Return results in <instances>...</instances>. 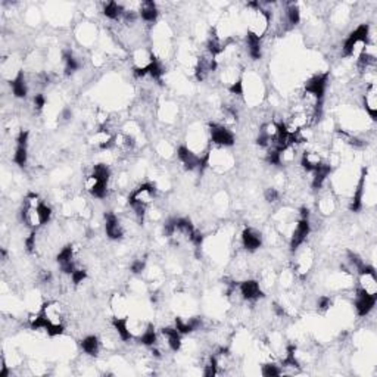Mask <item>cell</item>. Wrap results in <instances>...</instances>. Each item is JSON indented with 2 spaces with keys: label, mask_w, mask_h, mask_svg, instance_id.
Masks as SVG:
<instances>
[{
  "label": "cell",
  "mask_w": 377,
  "mask_h": 377,
  "mask_svg": "<svg viewBox=\"0 0 377 377\" xmlns=\"http://www.w3.org/2000/svg\"><path fill=\"white\" fill-rule=\"evenodd\" d=\"M140 16L143 21L146 22H154L158 18V7L157 4L152 0L148 1H142L140 3V10H139Z\"/></svg>",
  "instance_id": "cell-17"
},
{
  "label": "cell",
  "mask_w": 377,
  "mask_h": 377,
  "mask_svg": "<svg viewBox=\"0 0 377 377\" xmlns=\"http://www.w3.org/2000/svg\"><path fill=\"white\" fill-rule=\"evenodd\" d=\"M265 199L268 200V202H277L279 199H280V193H279V190L274 188H270L265 190Z\"/></svg>",
  "instance_id": "cell-30"
},
{
  "label": "cell",
  "mask_w": 377,
  "mask_h": 377,
  "mask_svg": "<svg viewBox=\"0 0 377 377\" xmlns=\"http://www.w3.org/2000/svg\"><path fill=\"white\" fill-rule=\"evenodd\" d=\"M261 373H262V376L265 377H274V376H280L283 373V370L279 367V366H276V364H264L262 366V369H261Z\"/></svg>",
  "instance_id": "cell-27"
},
{
  "label": "cell",
  "mask_w": 377,
  "mask_h": 377,
  "mask_svg": "<svg viewBox=\"0 0 377 377\" xmlns=\"http://www.w3.org/2000/svg\"><path fill=\"white\" fill-rule=\"evenodd\" d=\"M162 336L167 341V345L170 346L173 351H179L182 346V333L177 330V327H164L161 330Z\"/></svg>",
  "instance_id": "cell-14"
},
{
  "label": "cell",
  "mask_w": 377,
  "mask_h": 377,
  "mask_svg": "<svg viewBox=\"0 0 377 377\" xmlns=\"http://www.w3.org/2000/svg\"><path fill=\"white\" fill-rule=\"evenodd\" d=\"M358 276H360V289L364 290L369 295H377V279L375 267L372 265H364L361 270H358Z\"/></svg>",
  "instance_id": "cell-2"
},
{
  "label": "cell",
  "mask_w": 377,
  "mask_h": 377,
  "mask_svg": "<svg viewBox=\"0 0 377 377\" xmlns=\"http://www.w3.org/2000/svg\"><path fill=\"white\" fill-rule=\"evenodd\" d=\"M145 265H146V262H145L143 259H136V261L131 264V271H133L134 274H140L142 271H145Z\"/></svg>",
  "instance_id": "cell-33"
},
{
  "label": "cell",
  "mask_w": 377,
  "mask_h": 377,
  "mask_svg": "<svg viewBox=\"0 0 377 377\" xmlns=\"http://www.w3.org/2000/svg\"><path fill=\"white\" fill-rule=\"evenodd\" d=\"M228 90H230V93L234 94V96H242L243 94V83L240 80H237L236 83H233L231 86H228Z\"/></svg>",
  "instance_id": "cell-32"
},
{
  "label": "cell",
  "mask_w": 377,
  "mask_h": 377,
  "mask_svg": "<svg viewBox=\"0 0 377 377\" xmlns=\"http://www.w3.org/2000/svg\"><path fill=\"white\" fill-rule=\"evenodd\" d=\"M376 305V296L366 293L364 290L358 289L357 295H355V308L360 317H366L372 313V310Z\"/></svg>",
  "instance_id": "cell-4"
},
{
  "label": "cell",
  "mask_w": 377,
  "mask_h": 377,
  "mask_svg": "<svg viewBox=\"0 0 377 377\" xmlns=\"http://www.w3.org/2000/svg\"><path fill=\"white\" fill-rule=\"evenodd\" d=\"M123 4L121 3H117V1H109L105 4L103 7V13L109 18V19H118L120 16H123Z\"/></svg>",
  "instance_id": "cell-21"
},
{
  "label": "cell",
  "mask_w": 377,
  "mask_h": 377,
  "mask_svg": "<svg viewBox=\"0 0 377 377\" xmlns=\"http://www.w3.org/2000/svg\"><path fill=\"white\" fill-rule=\"evenodd\" d=\"M154 196H155V186L152 185H142L139 188H136L128 202L130 203H139V205H143V206H148L149 203H152L154 200Z\"/></svg>",
  "instance_id": "cell-5"
},
{
  "label": "cell",
  "mask_w": 377,
  "mask_h": 377,
  "mask_svg": "<svg viewBox=\"0 0 377 377\" xmlns=\"http://www.w3.org/2000/svg\"><path fill=\"white\" fill-rule=\"evenodd\" d=\"M38 214H40V220H41V224H47L50 221V217H52V209L50 206H47L44 202L38 206Z\"/></svg>",
  "instance_id": "cell-28"
},
{
  "label": "cell",
  "mask_w": 377,
  "mask_h": 377,
  "mask_svg": "<svg viewBox=\"0 0 377 377\" xmlns=\"http://www.w3.org/2000/svg\"><path fill=\"white\" fill-rule=\"evenodd\" d=\"M58 264L61 265V270H62L65 274H72V271L75 270V264H74V249L71 245L65 246L62 251L58 253Z\"/></svg>",
  "instance_id": "cell-12"
},
{
  "label": "cell",
  "mask_w": 377,
  "mask_h": 377,
  "mask_svg": "<svg viewBox=\"0 0 377 377\" xmlns=\"http://www.w3.org/2000/svg\"><path fill=\"white\" fill-rule=\"evenodd\" d=\"M112 326L115 327V330L118 332V335H120V338L123 341L131 339V333L128 330V320H127V317H114Z\"/></svg>",
  "instance_id": "cell-19"
},
{
  "label": "cell",
  "mask_w": 377,
  "mask_h": 377,
  "mask_svg": "<svg viewBox=\"0 0 377 377\" xmlns=\"http://www.w3.org/2000/svg\"><path fill=\"white\" fill-rule=\"evenodd\" d=\"M63 62H65V74H72V72H75L78 68H80V63L78 61L72 56V53H69V52H66L65 55H63Z\"/></svg>",
  "instance_id": "cell-24"
},
{
  "label": "cell",
  "mask_w": 377,
  "mask_h": 377,
  "mask_svg": "<svg viewBox=\"0 0 377 377\" xmlns=\"http://www.w3.org/2000/svg\"><path fill=\"white\" fill-rule=\"evenodd\" d=\"M27 158H28V154H27V146H16L15 149V155H13V162L19 167H25L27 164Z\"/></svg>",
  "instance_id": "cell-26"
},
{
  "label": "cell",
  "mask_w": 377,
  "mask_h": 377,
  "mask_svg": "<svg viewBox=\"0 0 377 377\" xmlns=\"http://www.w3.org/2000/svg\"><path fill=\"white\" fill-rule=\"evenodd\" d=\"M209 133H211V140L222 148H228L234 145V134L225 128L224 126H218V124H211L209 127Z\"/></svg>",
  "instance_id": "cell-3"
},
{
  "label": "cell",
  "mask_w": 377,
  "mask_h": 377,
  "mask_svg": "<svg viewBox=\"0 0 377 377\" xmlns=\"http://www.w3.org/2000/svg\"><path fill=\"white\" fill-rule=\"evenodd\" d=\"M246 46L249 50L252 59H259L261 58V38L256 37L255 34L248 32L246 34Z\"/></svg>",
  "instance_id": "cell-18"
},
{
  "label": "cell",
  "mask_w": 377,
  "mask_h": 377,
  "mask_svg": "<svg viewBox=\"0 0 377 377\" xmlns=\"http://www.w3.org/2000/svg\"><path fill=\"white\" fill-rule=\"evenodd\" d=\"M41 314L50 324H62L63 311L59 302H46L41 308Z\"/></svg>",
  "instance_id": "cell-9"
},
{
  "label": "cell",
  "mask_w": 377,
  "mask_h": 377,
  "mask_svg": "<svg viewBox=\"0 0 377 377\" xmlns=\"http://www.w3.org/2000/svg\"><path fill=\"white\" fill-rule=\"evenodd\" d=\"M105 231H106V236L112 240H118L124 236L123 224L112 212L105 214Z\"/></svg>",
  "instance_id": "cell-7"
},
{
  "label": "cell",
  "mask_w": 377,
  "mask_h": 377,
  "mask_svg": "<svg viewBox=\"0 0 377 377\" xmlns=\"http://www.w3.org/2000/svg\"><path fill=\"white\" fill-rule=\"evenodd\" d=\"M25 248L30 253L34 252V249H35V231H31L30 236L25 239Z\"/></svg>",
  "instance_id": "cell-34"
},
{
  "label": "cell",
  "mask_w": 377,
  "mask_h": 377,
  "mask_svg": "<svg viewBox=\"0 0 377 377\" xmlns=\"http://www.w3.org/2000/svg\"><path fill=\"white\" fill-rule=\"evenodd\" d=\"M16 143L18 146H27L28 143V131H21L16 137Z\"/></svg>",
  "instance_id": "cell-35"
},
{
  "label": "cell",
  "mask_w": 377,
  "mask_h": 377,
  "mask_svg": "<svg viewBox=\"0 0 377 377\" xmlns=\"http://www.w3.org/2000/svg\"><path fill=\"white\" fill-rule=\"evenodd\" d=\"M323 158L318 152H305L302 158H301V165L304 170H307L308 173L315 171L321 164H323Z\"/></svg>",
  "instance_id": "cell-15"
},
{
  "label": "cell",
  "mask_w": 377,
  "mask_h": 377,
  "mask_svg": "<svg viewBox=\"0 0 377 377\" xmlns=\"http://www.w3.org/2000/svg\"><path fill=\"white\" fill-rule=\"evenodd\" d=\"M10 87H12V92L16 97H25L27 93H28V86H27V81H25V75L22 71H19L15 78L10 80Z\"/></svg>",
  "instance_id": "cell-16"
},
{
  "label": "cell",
  "mask_w": 377,
  "mask_h": 377,
  "mask_svg": "<svg viewBox=\"0 0 377 377\" xmlns=\"http://www.w3.org/2000/svg\"><path fill=\"white\" fill-rule=\"evenodd\" d=\"M44 105H46L44 96H43V94H35V96H34V106L40 111V109H43Z\"/></svg>",
  "instance_id": "cell-36"
},
{
  "label": "cell",
  "mask_w": 377,
  "mask_h": 377,
  "mask_svg": "<svg viewBox=\"0 0 377 377\" xmlns=\"http://www.w3.org/2000/svg\"><path fill=\"white\" fill-rule=\"evenodd\" d=\"M284 15H286V22L290 25H296L301 21V10L296 3H289Z\"/></svg>",
  "instance_id": "cell-22"
},
{
  "label": "cell",
  "mask_w": 377,
  "mask_h": 377,
  "mask_svg": "<svg viewBox=\"0 0 377 377\" xmlns=\"http://www.w3.org/2000/svg\"><path fill=\"white\" fill-rule=\"evenodd\" d=\"M310 231H311V225L308 218H301L298 221L290 233V249L293 252L298 251L299 246L304 245V242L307 240Z\"/></svg>",
  "instance_id": "cell-1"
},
{
  "label": "cell",
  "mask_w": 377,
  "mask_h": 377,
  "mask_svg": "<svg viewBox=\"0 0 377 377\" xmlns=\"http://www.w3.org/2000/svg\"><path fill=\"white\" fill-rule=\"evenodd\" d=\"M364 106L367 114L370 115V118L373 121L377 120V89L376 83H372L367 86L366 94H364Z\"/></svg>",
  "instance_id": "cell-10"
},
{
  "label": "cell",
  "mask_w": 377,
  "mask_h": 377,
  "mask_svg": "<svg viewBox=\"0 0 377 377\" xmlns=\"http://www.w3.org/2000/svg\"><path fill=\"white\" fill-rule=\"evenodd\" d=\"M327 78H329V74H318V75H314V77L305 84V93L314 96L315 99H318V100H323V96H324L326 87H327Z\"/></svg>",
  "instance_id": "cell-6"
},
{
  "label": "cell",
  "mask_w": 377,
  "mask_h": 377,
  "mask_svg": "<svg viewBox=\"0 0 377 377\" xmlns=\"http://www.w3.org/2000/svg\"><path fill=\"white\" fill-rule=\"evenodd\" d=\"M139 341H140V344H143V345L146 346H154L157 345V333H155V327H154V324H151L149 323V326H148V329H146V332L139 338Z\"/></svg>",
  "instance_id": "cell-23"
},
{
  "label": "cell",
  "mask_w": 377,
  "mask_h": 377,
  "mask_svg": "<svg viewBox=\"0 0 377 377\" xmlns=\"http://www.w3.org/2000/svg\"><path fill=\"white\" fill-rule=\"evenodd\" d=\"M84 188H86V190L89 193H92L94 197H97V199H103L106 196V193H108V183L103 182V180H100V179H97L94 174L86 177Z\"/></svg>",
  "instance_id": "cell-8"
},
{
  "label": "cell",
  "mask_w": 377,
  "mask_h": 377,
  "mask_svg": "<svg viewBox=\"0 0 377 377\" xmlns=\"http://www.w3.org/2000/svg\"><path fill=\"white\" fill-rule=\"evenodd\" d=\"M239 292H240L242 298L246 299V301H256L261 296H264L262 290L259 287V283L256 282V280H245V282H242L239 284Z\"/></svg>",
  "instance_id": "cell-11"
},
{
  "label": "cell",
  "mask_w": 377,
  "mask_h": 377,
  "mask_svg": "<svg viewBox=\"0 0 377 377\" xmlns=\"http://www.w3.org/2000/svg\"><path fill=\"white\" fill-rule=\"evenodd\" d=\"M317 307L320 311H327L332 307V299L329 296H321L317 302Z\"/></svg>",
  "instance_id": "cell-31"
},
{
  "label": "cell",
  "mask_w": 377,
  "mask_h": 377,
  "mask_svg": "<svg viewBox=\"0 0 377 377\" xmlns=\"http://www.w3.org/2000/svg\"><path fill=\"white\" fill-rule=\"evenodd\" d=\"M242 243H243V248H245L246 251H256V249H259V246H261V243H262V236H261L256 230L248 227V228H245L243 233H242Z\"/></svg>",
  "instance_id": "cell-13"
},
{
  "label": "cell",
  "mask_w": 377,
  "mask_h": 377,
  "mask_svg": "<svg viewBox=\"0 0 377 377\" xmlns=\"http://www.w3.org/2000/svg\"><path fill=\"white\" fill-rule=\"evenodd\" d=\"M93 174L97 179H100V180H103V182H106V183H108L109 179H111V170H109L108 165H105V164H97V165H94Z\"/></svg>",
  "instance_id": "cell-25"
},
{
  "label": "cell",
  "mask_w": 377,
  "mask_h": 377,
  "mask_svg": "<svg viewBox=\"0 0 377 377\" xmlns=\"http://www.w3.org/2000/svg\"><path fill=\"white\" fill-rule=\"evenodd\" d=\"M81 348L87 355L96 357L99 354V349H100V342H99V339L96 336H87L86 339L81 341Z\"/></svg>",
  "instance_id": "cell-20"
},
{
  "label": "cell",
  "mask_w": 377,
  "mask_h": 377,
  "mask_svg": "<svg viewBox=\"0 0 377 377\" xmlns=\"http://www.w3.org/2000/svg\"><path fill=\"white\" fill-rule=\"evenodd\" d=\"M86 276H87L86 270H83V268H77V267H75V270H74V271H72V274H71V279H72L74 284H80V283L86 279Z\"/></svg>",
  "instance_id": "cell-29"
}]
</instances>
